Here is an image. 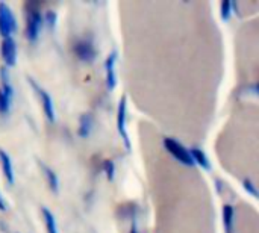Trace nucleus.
I'll return each mask as SVG.
<instances>
[{"label": "nucleus", "mask_w": 259, "mask_h": 233, "mask_svg": "<svg viewBox=\"0 0 259 233\" xmlns=\"http://www.w3.org/2000/svg\"><path fill=\"white\" fill-rule=\"evenodd\" d=\"M164 146H165V149H167L179 162H182L184 165H188V167H194V165H196L194 161H193V158H191L190 150L185 149L179 141H176V139H173V138H165V139H164Z\"/></svg>", "instance_id": "obj_1"}, {"label": "nucleus", "mask_w": 259, "mask_h": 233, "mask_svg": "<svg viewBox=\"0 0 259 233\" xmlns=\"http://www.w3.org/2000/svg\"><path fill=\"white\" fill-rule=\"evenodd\" d=\"M12 96H14V91H12V86L9 82L8 71L5 68H2V88H0V112L2 114H6L9 111Z\"/></svg>", "instance_id": "obj_3"}, {"label": "nucleus", "mask_w": 259, "mask_h": 233, "mask_svg": "<svg viewBox=\"0 0 259 233\" xmlns=\"http://www.w3.org/2000/svg\"><path fill=\"white\" fill-rule=\"evenodd\" d=\"M0 162H2V170H3V174L8 180L9 185L14 183V168H12V161L9 158V155L0 149Z\"/></svg>", "instance_id": "obj_10"}, {"label": "nucleus", "mask_w": 259, "mask_h": 233, "mask_svg": "<svg viewBox=\"0 0 259 233\" xmlns=\"http://www.w3.org/2000/svg\"><path fill=\"white\" fill-rule=\"evenodd\" d=\"M6 209V206H5V200H3V197H2V194H0V211H5Z\"/></svg>", "instance_id": "obj_20"}, {"label": "nucleus", "mask_w": 259, "mask_h": 233, "mask_svg": "<svg viewBox=\"0 0 259 233\" xmlns=\"http://www.w3.org/2000/svg\"><path fill=\"white\" fill-rule=\"evenodd\" d=\"M190 153H191V158H193L194 164H199V167L205 168L206 171L211 170V162H209L208 156H206L200 149H191Z\"/></svg>", "instance_id": "obj_12"}, {"label": "nucleus", "mask_w": 259, "mask_h": 233, "mask_svg": "<svg viewBox=\"0 0 259 233\" xmlns=\"http://www.w3.org/2000/svg\"><path fill=\"white\" fill-rule=\"evenodd\" d=\"M15 30H17V20L14 17V12L6 3L0 2V35L3 38H8Z\"/></svg>", "instance_id": "obj_2"}, {"label": "nucleus", "mask_w": 259, "mask_h": 233, "mask_svg": "<svg viewBox=\"0 0 259 233\" xmlns=\"http://www.w3.org/2000/svg\"><path fill=\"white\" fill-rule=\"evenodd\" d=\"M115 59H117V52H112L105 62L106 68V85L109 89H114L117 85V77H115Z\"/></svg>", "instance_id": "obj_8"}, {"label": "nucleus", "mask_w": 259, "mask_h": 233, "mask_svg": "<svg viewBox=\"0 0 259 233\" xmlns=\"http://www.w3.org/2000/svg\"><path fill=\"white\" fill-rule=\"evenodd\" d=\"M126 97H123L118 103V114H117V129H118V133L124 143V147L126 150L131 152V139H129V135H127V130H126Z\"/></svg>", "instance_id": "obj_4"}, {"label": "nucleus", "mask_w": 259, "mask_h": 233, "mask_svg": "<svg viewBox=\"0 0 259 233\" xmlns=\"http://www.w3.org/2000/svg\"><path fill=\"white\" fill-rule=\"evenodd\" d=\"M2 56L8 67H14L17 62V44L12 36L3 38L2 41Z\"/></svg>", "instance_id": "obj_5"}, {"label": "nucleus", "mask_w": 259, "mask_h": 233, "mask_svg": "<svg viewBox=\"0 0 259 233\" xmlns=\"http://www.w3.org/2000/svg\"><path fill=\"white\" fill-rule=\"evenodd\" d=\"M234 221H235V211L231 205H225L223 208V224L226 233L234 232Z\"/></svg>", "instance_id": "obj_11"}, {"label": "nucleus", "mask_w": 259, "mask_h": 233, "mask_svg": "<svg viewBox=\"0 0 259 233\" xmlns=\"http://www.w3.org/2000/svg\"><path fill=\"white\" fill-rule=\"evenodd\" d=\"M76 55L79 59L85 61V62H91L94 61L96 58V49L91 42L88 41H80L77 45H76Z\"/></svg>", "instance_id": "obj_9"}, {"label": "nucleus", "mask_w": 259, "mask_h": 233, "mask_svg": "<svg viewBox=\"0 0 259 233\" xmlns=\"http://www.w3.org/2000/svg\"><path fill=\"white\" fill-rule=\"evenodd\" d=\"M105 173H106V177L108 180H114V176H115V167L111 161H106L105 162Z\"/></svg>", "instance_id": "obj_17"}, {"label": "nucleus", "mask_w": 259, "mask_h": 233, "mask_svg": "<svg viewBox=\"0 0 259 233\" xmlns=\"http://www.w3.org/2000/svg\"><path fill=\"white\" fill-rule=\"evenodd\" d=\"M42 168H44V173H46V176H47V180H49L50 188H52L55 193H58V190H59V180H58V176H56L50 168H47V167H42Z\"/></svg>", "instance_id": "obj_15"}, {"label": "nucleus", "mask_w": 259, "mask_h": 233, "mask_svg": "<svg viewBox=\"0 0 259 233\" xmlns=\"http://www.w3.org/2000/svg\"><path fill=\"white\" fill-rule=\"evenodd\" d=\"M232 9V2H223L222 6H220V11H222V18L225 21H228L231 18V11Z\"/></svg>", "instance_id": "obj_16"}, {"label": "nucleus", "mask_w": 259, "mask_h": 233, "mask_svg": "<svg viewBox=\"0 0 259 233\" xmlns=\"http://www.w3.org/2000/svg\"><path fill=\"white\" fill-rule=\"evenodd\" d=\"M91 132V117L90 115H82L80 124H79V135L87 138Z\"/></svg>", "instance_id": "obj_14"}, {"label": "nucleus", "mask_w": 259, "mask_h": 233, "mask_svg": "<svg viewBox=\"0 0 259 233\" xmlns=\"http://www.w3.org/2000/svg\"><path fill=\"white\" fill-rule=\"evenodd\" d=\"M46 21L49 27H55L56 24V12L55 11H47L46 12Z\"/></svg>", "instance_id": "obj_19"}, {"label": "nucleus", "mask_w": 259, "mask_h": 233, "mask_svg": "<svg viewBox=\"0 0 259 233\" xmlns=\"http://www.w3.org/2000/svg\"><path fill=\"white\" fill-rule=\"evenodd\" d=\"M41 26H42V17H41V14L33 12L30 15V18H29V21H27V26H26V36H27L29 41H36L38 39Z\"/></svg>", "instance_id": "obj_7"}, {"label": "nucleus", "mask_w": 259, "mask_h": 233, "mask_svg": "<svg viewBox=\"0 0 259 233\" xmlns=\"http://www.w3.org/2000/svg\"><path fill=\"white\" fill-rule=\"evenodd\" d=\"M243 187H244V190H246L252 197H256V196H258V194H256V188L253 187V182H252V180L246 179V180L243 182Z\"/></svg>", "instance_id": "obj_18"}, {"label": "nucleus", "mask_w": 259, "mask_h": 233, "mask_svg": "<svg viewBox=\"0 0 259 233\" xmlns=\"http://www.w3.org/2000/svg\"><path fill=\"white\" fill-rule=\"evenodd\" d=\"M41 212H42V218H44V223L47 227V233H58V226H56V220H55L53 214L47 208H42Z\"/></svg>", "instance_id": "obj_13"}, {"label": "nucleus", "mask_w": 259, "mask_h": 233, "mask_svg": "<svg viewBox=\"0 0 259 233\" xmlns=\"http://www.w3.org/2000/svg\"><path fill=\"white\" fill-rule=\"evenodd\" d=\"M132 233H137V226H135V223H134V226H132Z\"/></svg>", "instance_id": "obj_21"}, {"label": "nucleus", "mask_w": 259, "mask_h": 233, "mask_svg": "<svg viewBox=\"0 0 259 233\" xmlns=\"http://www.w3.org/2000/svg\"><path fill=\"white\" fill-rule=\"evenodd\" d=\"M30 83H32V86H33V89L38 92V96H39V100H41V103H42V108H44V114H46V117L49 118V121H55V118H56V115H55V108H53V102H52V97L42 89V88H39L33 80H30Z\"/></svg>", "instance_id": "obj_6"}]
</instances>
